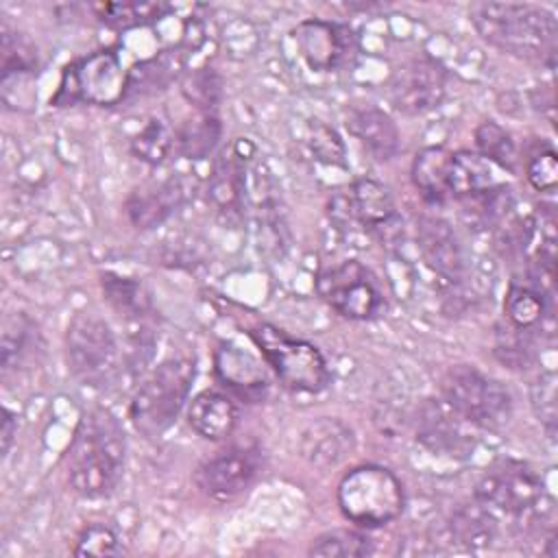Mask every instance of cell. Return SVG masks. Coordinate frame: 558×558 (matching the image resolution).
<instances>
[{
  "label": "cell",
  "instance_id": "cell-28",
  "mask_svg": "<svg viewBox=\"0 0 558 558\" xmlns=\"http://www.w3.org/2000/svg\"><path fill=\"white\" fill-rule=\"evenodd\" d=\"M220 133L222 126L216 113H201L179 126L174 133V144L185 159H205L214 153Z\"/></svg>",
  "mask_w": 558,
  "mask_h": 558
},
{
  "label": "cell",
  "instance_id": "cell-17",
  "mask_svg": "<svg viewBox=\"0 0 558 558\" xmlns=\"http://www.w3.org/2000/svg\"><path fill=\"white\" fill-rule=\"evenodd\" d=\"M185 201V187L181 179H163L150 181L146 185L135 187L124 207L131 225L135 229H155L163 220H168Z\"/></svg>",
  "mask_w": 558,
  "mask_h": 558
},
{
  "label": "cell",
  "instance_id": "cell-29",
  "mask_svg": "<svg viewBox=\"0 0 558 558\" xmlns=\"http://www.w3.org/2000/svg\"><path fill=\"white\" fill-rule=\"evenodd\" d=\"M504 312L512 327L530 331L545 318V296L530 286L510 283L504 299Z\"/></svg>",
  "mask_w": 558,
  "mask_h": 558
},
{
  "label": "cell",
  "instance_id": "cell-12",
  "mask_svg": "<svg viewBox=\"0 0 558 558\" xmlns=\"http://www.w3.org/2000/svg\"><path fill=\"white\" fill-rule=\"evenodd\" d=\"M262 471V451L253 445H233L207 458L194 473L203 495L214 501H231L244 493Z\"/></svg>",
  "mask_w": 558,
  "mask_h": 558
},
{
  "label": "cell",
  "instance_id": "cell-27",
  "mask_svg": "<svg viewBox=\"0 0 558 558\" xmlns=\"http://www.w3.org/2000/svg\"><path fill=\"white\" fill-rule=\"evenodd\" d=\"M458 201L462 205L464 220L475 229L497 225L512 209V194L508 185H493L488 190H482Z\"/></svg>",
  "mask_w": 558,
  "mask_h": 558
},
{
  "label": "cell",
  "instance_id": "cell-5",
  "mask_svg": "<svg viewBox=\"0 0 558 558\" xmlns=\"http://www.w3.org/2000/svg\"><path fill=\"white\" fill-rule=\"evenodd\" d=\"M342 514L360 527H381L401 517L405 493L399 477L379 464L351 469L338 484Z\"/></svg>",
  "mask_w": 558,
  "mask_h": 558
},
{
  "label": "cell",
  "instance_id": "cell-3",
  "mask_svg": "<svg viewBox=\"0 0 558 558\" xmlns=\"http://www.w3.org/2000/svg\"><path fill=\"white\" fill-rule=\"evenodd\" d=\"M497 519L508 517L517 525H530L551 512V497H547L541 477L523 462L499 460L490 464L473 495Z\"/></svg>",
  "mask_w": 558,
  "mask_h": 558
},
{
  "label": "cell",
  "instance_id": "cell-31",
  "mask_svg": "<svg viewBox=\"0 0 558 558\" xmlns=\"http://www.w3.org/2000/svg\"><path fill=\"white\" fill-rule=\"evenodd\" d=\"M475 146L486 161H495L497 166H501L508 172L517 170V161H519L517 146H514L510 133L504 126H499L497 122L486 120L475 129Z\"/></svg>",
  "mask_w": 558,
  "mask_h": 558
},
{
  "label": "cell",
  "instance_id": "cell-36",
  "mask_svg": "<svg viewBox=\"0 0 558 558\" xmlns=\"http://www.w3.org/2000/svg\"><path fill=\"white\" fill-rule=\"evenodd\" d=\"M120 541L109 525L89 523L76 538L74 554L76 556H118Z\"/></svg>",
  "mask_w": 558,
  "mask_h": 558
},
{
  "label": "cell",
  "instance_id": "cell-39",
  "mask_svg": "<svg viewBox=\"0 0 558 558\" xmlns=\"http://www.w3.org/2000/svg\"><path fill=\"white\" fill-rule=\"evenodd\" d=\"M2 416H4L2 418V453H7L9 447H11V440H13L15 432H17V418H15V414L9 408L2 410Z\"/></svg>",
  "mask_w": 558,
  "mask_h": 558
},
{
  "label": "cell",
  "instance_id": "cell-7",
  "mask_svg": "<svg viewBox=\"0 0 558 558\" xmlns=\"http://www.w3.org/2000/svg\"><path fill=\"white\" fill-rule=\"evenodd\" d=\"M65 360L85 386H109L120 373V351L109 323L94 312L74 314L65 331Z\"/></svg>",
  "mask_w": 558,
  "mask_h": 558
},
{
  "label": "cell",
  "instance_id": "cell-32",
  "mask_svg": "<svg viewBox=\"0 0 558 558\" xmlns=\"http://www.w3.org/2000/svg\"><path fill=\"white\" fill-rule=\"evenodd\" d=\"M373 554V541L355 530H331L314 538L310 556L320 558H362Z\"/></svg>",
  "mask_w": 558,
  "mask_h": 558
},
{
  "label": "cell",
  "instance_id": "cell-38",
  "mask_svg": "<svg viewBox=\"0 0 558 558\" xmlns=\"http://www.w3.org/2000/svg\"><path fill=\"white\" fill-rule=\"evenodd\" d=\"M525 172H527V181L532 183L534 190L551 192L556 187V183H558V159H556V153L551 148L536 150L534 155H530Z\"/></svg>",
  "mask_w": 558,
  "mask_h": 558
},
{
  "label": "cell",
  "instance_id": "cell-15",
  "mask_svg": "<svg viewBox=\"0 0 558 558\" xmlns=\"http://www.w3.org/2000/svg\"><path fill=\"white\" fill-rule=\"evenodd\" d=\"M466 423L445 401L427 399L416 414V440L436 456L466 458L475 449V438Z\"/></svg>",
  "mask_w": 558,
  "mask_h": 558
},
{
  "label": "cell",
  "instance_id": "cell-1",
  "mask_svg": "<svg viewBox=\"0 0 558 558\" xmlns=\"http://www.w3.org/2000/svg\"><path fill=\"white\" fill-rule=\"evenodd\" d=\"M126 436L122 423L107 408L87 410L74 429L68 449V482L85 499L109 497L122 475Z\"/></svg>",
  "mask_w": 558,
  "mask_h": 558
},
{
  "label": "cell",
  "instance_id": "cell-8",
  "mask_svg": "<svg viewBox=\"0 0 558 558\" xmlns=\"http://www.w3.org/2000/svg\"><path fill=\"white\" fill-rule=\"evenodd\" d=\"M442 401L466 423L495 429L508 423L512 414V395L495 377L475 366H453L440 381Z\"/></svg>",
  "mask_w": 558,
  "mask_h": 558
},
{
  "label": "cell",
  "instance_id": "cell-35",
  "mask_svg": "<svg viewBox=\"0 0 558 558\" xmlns=\"http://www.w3.org/2000/svg\"><path fill=\"white\" fill-rule=\"evenodd\" d=\"M532 408L547 434H554L556 429V373L547 371L538 375L530 390Z\"/></svg>",
  "mask_w": 558,
  "mask_h": 558
},
{
  "label": "cell",
  "instance_id": "cell-11",
  "mask_svg": "<svg viewBox=\"0 0 558 558\" xmlns=\"http://www.w3.org/2000/svg\"><path fill=\"white\" fill-rule=\"evenodd\" d=\"M329 216L340 227H362L366 233L392 240L401 231V216L386 185L375 179H357L329 203Z\"/></svg>",
  "mask_w": 558,
  "mask_h": 558
},
{
  "label": "cell",
  "instance_id": "cell-20",
  "mask_svg": "<svg viewBox=\"0 0 558 558\" xmlns=\"http://www.w3.org/2000/svg\"><path fill=\"white\" fill-rule=\"evenodd\" d=\"M240 412L235 403L216 390L198 392L187 408L190 427L205 440H225L233 434Z\"/></svg>",
  "mask_w": 558,
  "mask_h": 558
},
{
  "label": "cell",
  "instance_id": "cell-6",
  "mask_svg": "<svg viewBox=\"0 0 558 558\" xmlns=\"http://www.w3.org/2000/svg\"><path fill=\"white\" fill-rule=\"evenodd\" d=\"M251 338L286 388L310 395L327 388L329 368L323 353L312 342L292 338L268 323L253 327Z\"/></svg>",
  "mask_w": 558,
  "mask_h": 558
},
{
  "label": "cell",
  "instance_id": "cell-24",
  "mask_svg": "<svg viewBox=\"0 0 558 558\" xmlns=\"http://www.w3.org/2000/svg\"><path fill=\"white\" fill-rule=\"evenodd\" d=\"M105 299L129 323H144L150 314V296L142 281L116 272H105L100 279Z\"/></svg>",
  "mask_w": 558,
  "mask_h": 558
},
{
  "label": "cell",
  "instance_id": "cell-9",
  "mask_svg": "<svg viewBox=\"0 0 558 558\" xmlns=\"http://www.w3.org/2000/svg\"><path fill=\"white\" fill-rule=\"evenodd\" d=\"M126 83L129 74L124 72L118 52L98 50L63 70L52 105L70 107L76 102H89L109 107L126 96Z\"/></svg>",
  "mask_w": 558,
  "mask_h": 558
},
{
  "label": "cell",
  "instance_id": "cell-10",
  "mask_svg": "<svg viewBox=\"0 0 558 558\" xmlns=\"http://www.w3.org/2000/svg\"><path fill=\"white\" fill-rule=\"evenodd\" d=\"M316 292L340 316L371 320L384 310V292L371 268L357 259L333 264L318 272Z\"/></svg>",
  "mask_w": 558,
  "mask_h": 558
},
{
  "label": "cell",
  "instance_id": "cell-22",
  "mask_svg": "<svg viewBox=\"0 0 558 558\" xmlns=\"http://www.w3.org/2000/svg\"><path fill=\"white\" fill-rule=\"evenodd\" d=\"M451 538L466 549H486L499 534V519L475 497L453 510L449 519Z\"/></svg>",
  "mask_w": 558,
  "mask_h": 558
},
{
  "label": "cell",
  "instance_id": "cell-30",
  "mask_svg": "<svg viewBox=\"0 0 558 558\" xmlns=\"http://www.w3.org/2000/svg\"><path fill=\"white\" fill-rule=\"evenodd\" d=\"M172 146H174V135L166 124V120L157 116L148 118L131 140L133 155L150 166L161 163L170 155Z\"/></svg>",
  "mask_w": 558,
  "mask_h": 558
},
{
  "label": "cell",
  "instance_id": "cell-18",
  "mask_svg": "<svg viewBox=\"0 0 558 558\" xmlns=\"http://www.w3.org/2000/svg\"><path fill=\"white\" fill-rule=\"evenodd\" d=\"M355 447V436L351 427H347L338 418H318L310 423L299 438L301 456L320 469H329L340 464Z\"/></svg>",
  "mask_w": 558,
  "mask_h": 558
},
{
  "label": "cell",
  "instance_id": "cell-13",
  "mask_svg": "<svg viewBox=\"0 0 558 558\" xmlns=\"http://www.w3.org/2000/svg\"><path fill=\"white\" fill-rule=\"evenodd\" d=\"M449 74L429 57H418L392 72L388 96L397 111L405 116H421L436 109L447 94Z\"/></svg>",
  "mask_w": 558,
  "mask_h": 558
},
{
  "label": "cell",
  "instance_id": "cell-2",
  "mask_svg": "<svg viewBox=\"0 0 558 558\" xmlns=\"http://www.w3.org/2000/svg\"><path fill=\"white\" fill-rule=\"evenodd\" d=\"M477 35L493 48L554 68L556 17L545 7L517 2H477L469 11Z\"/></svg>",
  "mask_w": 558,
  "mask_h": 558
},
{
  "label": "cell",
  "instance_id": "cell-26",
  "mask_svg": "<svg viewBox=\"0 0 558 558\" xmlns=\"http://www.w3.org/2000/svg\"><path fill=\"white\" fill-rule=\"evenodd\" d=\"M89 9L105 26L126 31L163 17L170 7L163 2H96Z\"/></svg>",
  "mask_w": 558,
  "mask_h": 558
},
{
  "label": "cell",
  "instance_id": "cell-34",
  "mask_svg": "<svg viewBox=\"0 0 558 558\" xmlns=\"http://www.w3.org/2000/svg\"><path fill=\"white\" fill-rule=\"evenodd\" d=\"M183 96L201 109V113H214L220 100V78L211 68H201L181 81Z\"/></svg>",
  "mask_w": 558,
  "mask_h": 558
},
{
  "label": "cell",
  "instance_id": "cell-16",
  "mask_svg": "<svg viewBox=\"0 0 558 558\" xmlns=\"http://www.w3.org/2000/svg\"><path fill=\"white\" fill-rule=\"evenodd\" d=\"M416 240L425 264L436 275L449 283H458L464 277V251L447 220L438 216H421L416 222Z\"/></svg>",
  "mask_w": 558,
  "mask_h": 558
},
{
  "label": "cell",
  "instance_id": "cell-4",
  "mask_svg": "<svg viewBox=\"0 0 558 558\" xmlns=\"http://www.w3.org/2000/svg\"><path fill=\"white\" fill-rule=\"evenodd\" d=\"M194 377V360L185 355L168 357L155 366L129 403V418L133 427L148 438L161 436L183 410Z\"/></svg>",
  "mask_w": 558,
  "mask_h": 558
},
{
  "label": "cell",
  "instance_id": "cell-25",
  "mask_svg": "<svg viewBox=\"0 0 558 558\" xmlns=\"http://www.w3.org/2000/svg\"><path fill=\"white\" fill-rule=\"evenodd\" d=\"M495 185L490 161H486L477 153L469 150H456L451 157V196L464 198L471 194H477L482 190H488Z\"/></svg>",
  "mask_w": 558,
  "mask_h": 558
},
{
  "label": "cell",
  "instance_id": "cell-19",
  "mask_svg": "<svg viewBox=\"0 0 558 558\" xmlns=\"http://www.w3.org/2000/svg\"><path fill=\"white\" fill-rule=\"evenodd\" d=\"M349 131L360 140V144L377 161L392 159L401 148L399 129L392 118L377 107H357L351 109L347 118Z\"/></svg>",
  "mask_w": 558,
  "mask_h": 558
},
{
  "label": "cell",
  "instance_id": "cell-37",
  "mask_svg": "<svg viewBox=\"0 0 558 558\" xmlns=\"http://www.w3.org/2000/svg\"><path fill=\"white\" fill-rule=\"evenodd\" d=\"M310 146L314 155L331 166H344V144L340 135L323 124V122H312L310 124Z\"/></svg>",
  "mask_w": 558,
  "mask_h": 558
},
{
  "label": "cell",
  "instance_id": "cell-21",
  "mask_svg": "<svg viewBox=\"0 0 558 558\" xmlns=\"http://www.w3.org/2000/svg\"><path fill=\"white\" fill-rule=\"evenodd\" d=\"M451 157L445 146H425L412 159V183L427 203H442L451 196Z\"/></svg>",
  "mask_w": 558,
  "mask_h": 558
},
{
  "label": "cell",
  "instance_id": "cell-14",
  "mask_svg": "<svg viewBox=\"0 0 558 558\" xmlns=\"http://www.w3.org/2000/svg\"><path fill=\"white\" fill-rule=\"evenodd\" d=\"M294 39L301 57L316 72L353 65V59L357 54L355 35L344 24L307 20L299 24V28L294 31Z\"/></svg>",
  "mask_w": 558,
  "mask_h": 558
},
{
  "label": "cell",
  "instance_id": "cell-23",
  "mask_svg": "<svg viewBox=\"0 0 558 558\" xmlns=\"http://www.w3.org/2000/svg\"><path fill=\"white\" fill-rule=\"evenodd\" d=\"M216 373L235 392L248 399L264 397L268 381L257 360L235 347H222L216 351Z\"/></svg>",
  "mask_w": 558,
  "mask_h": 558
},
{
  "label": "cell",
  "instance_id": "cell-33",
  "mask_svg": "<svg viewBox=\"0 0 558 558\" xmlns=\"http://www.w3.org/2000/svg\"><path fill=\"white\" fill-rule=\"evenodd\" d=\"M37 68V50L22 35L2 28V78L4 76H26Z\"/></svg>",
  "mask_w": 558,
  "mask_h": 558
}]
</instances>
